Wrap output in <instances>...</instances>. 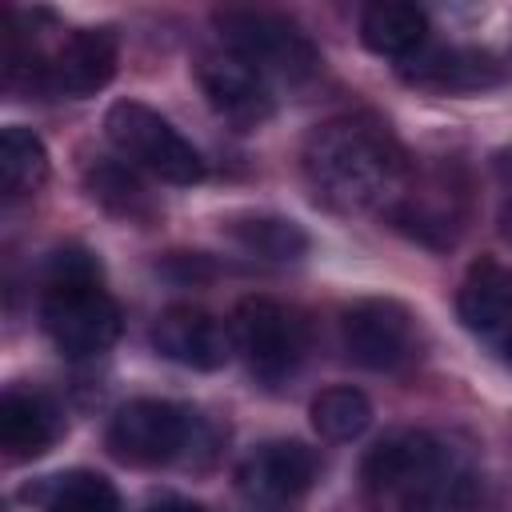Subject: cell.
Instances as JSON below:
<instances>
[{
  "mask_svg": "<svg viewBox=\"0 0 512 512\" xmlns=\"http://www.w3.org/2000/svg\"><path fill=\"white\" fill-rule=\"evenodd\" d=\"M372 424V404L360 388H324L312 400V428L324 440H356L364 428Z\"/></svg>",
  "mask_w": 512,
  "mask_h": 512,
  "instance_id": "cell-18",
  "label": "cell"
},
{
  "mask_svg": "<svg viewBox=\"0 0 512 512\" xmlns=\"http://www.w3.org/2000/svg\"><path fill=\"white\" fill-rule=\"evenodd\" d=\"M504 360H508V368H512V328L504 332Z\"/></svg>",
  "mask_w": 512,
  "mask_h": 512,
  "instance_id": "cell-24",
  "label": "cell"
},
{
  "mask_svg": "<svg viewBox=\"0 0 512 512\" xmlns=\"http://www.w3.org/2000/svg\"><path fill=\"white\" fill-rule=\"evenodd\" d=\"M216 28L236 60L256 68L260 76H284V80H304L316 72L320 56L312 40L288 24L284 16L272 12H252V8H228L216 16Z\"/></svg>",
  "mask_w": 512,
  "mask_h": 512,
  "instance_id": "cell-5",
  "label": "cell"
},
{
  "mask_svg": "<svg viewBox=\"0 0 512 512\" xmlns=\"http://www.w3.org/2000/svg\"><path fill=\"white\" fill-rule=\"evenodd\" d=\"M196 80H200L208 104L240 128H256L272 116V92H268L264 76L256 68H248L244 60H236L232 52L228 56H204L196 64Z\"/></svg>",
  "mask_w": 512,
  "mask_h": 512,
  "instance_id": "cell-11",
  "label": "cell"
},
{
  "mask_svg": "<svg viewBox=\"0 0 512 512\" xmlns=\"http://www.w3.org/2000/svg\"><path fill=\"white\" fill-rule=\"evenodd\" d=\"M116 72V36L108 28H76L44 64V84L64 96H92Z\"/></svg>",
  "mask_w": 512,
  "mask_h": 512,
  "instance_id": "cell-12",
  "label": "cell"
},
{
  "mask_svg": "<svg viewBox=\"0 0 512 512\" xmlns=\"http://www.w3.org/2000/svg\"><path fill=\"white\" fill-rule=\"evenodd\" d=\"M88 188L100 204L116 208V212H136V204L144 200V188L116 164H100L92 176H88Z\"/></svg>",
  "mask_w": 512,
  "mask_h": 512,
  "instance_id": "cell-21",
  "label": "cell"
},
{
  "mask_svg": "<svg viewBox=\"0 0 512 512\" xmlns=\"http://www.w3.org/2000/svg\"><path fill=\"white\" fill-rule=\"evenodd\" d=\"M44 512H120V496L100 472H68L52 480Z\"/></svg>",
  "mask_w": 512,
  "mask_h": 512,
  "instance_id": "cell-20",
  "label": "cell"
},
{
  "mask_svg": "<svg viewBox=\"0 0 512 512\" xmlns=\"http://www.w3.org/2000/svg\"><path fill=\"white\" fill-rule=\"evenodd\" d=\"M500 236L512 244V176L504 184V200H500Z\"/></svg>",
  "mask_w": 512,
  "mask_h": 512,
  "instance_id": "cell-22",
  "label": "cell"
},
{
  "mask_svg": "<svg viewBox=\"0 0 512 512\" xmlns=\"http://www.w3.org/2000/svg\"><path fill=\"white\" fill-rule=\"evenodd\" d=\"M344 352L372 372H392L412 356V316L396 300H360L340 320Z\"/></svg>",
  "mask_w": 512,
  "mask_h": 512,
  "instance_id": "cell-8",
  "label": "cell"
},
{
  "mask_svg": "<svg viewBox=\"0 0 512 512\" xmlns=\"http://www.w3.org/2000/svg\"><path fill=\"white\" fill-rule=\"evenodd\" d=\"M192 412L172 400H128L108 424V448L128 464H168L192 444Z\"/></svg>",
  "mask_w": 512,
  "mask_h": 512,
  "instance_id": "cell-7",
  "label": "cell"
},
{
  "mask_svg": "<svg viewBox=\"0 0 512 512\" xmlns=\"http://www.w3.org/2000/svg\"><path fill=\"white\" fill-rule=\"evenodd\" d=\"M456 312H460L464 328H472L480 336L508 332L512 328V268L500 260L472 264L460 284Z\"/></svg>",
  "mask_w": 512,
  "mask_h": 512,
  "instance_id": "cell-13",
  "label": "cell"
},
{
  "mask_svg": "<svg viewBox=\"0 0 512 512\" xmlns=\"http://www.w3.org/2000/svg\"><path fill=\"white\" fill-rule=\"evenodd\" d=\"M228 232H232V240H240L248 252L264 256V260H300L308 252L304 228L284 216H248V220H236Z\"/></svg>",
  "mask_w": 512,
  "mask_h": 512,
  "instance_id": "cell-19",
  "label": "cell"
},
{
  "mask_svg": "<svg viewBox=\"0 0 512 512\" xmlns=\"http://www.w3.org/2000/svg\"><path fill=\"white\" fill-rule=\"evenodd\" d=\"M316 476V452L300 440H268L256 444L240 468H236V488L252 504H284L300 496Z\"/></svg>",
  "mask_w": 512,
  "mask_h": 512,
  "instance_id": "cell-9",
  "label": "cell"
},
{
  "mask_svg": "<svg viewBox=\"0 0 512 512\" xmlns=\"http://www.w3.org/2000/svg\"><path fill=\"white\" fill-rule=\"evenodd\" d=\"M48 180V152L36 132L8 124L0 132V188L4 196H28Z\"/></svg>",
  "mask_w": 512,
  "mask_h": 512,
  "instance_id": "cell-16",
  "label": "cell"
},
{
  "mask_svg": "<svg viewBox=\"0 0 512 512\" xmlns=\"http://www.w3.org/2000/svg\"><path fill=\"white\" fill-rule=\"evenodd\" d=\"M424 36H428V16L404 0L368 4L360 16V40L376 56H396V60L412 56V52H420Z\"/></svg>",
  "mask_w": 512,
  "mask_h": 512,
  "instance_id": "cell-14",
  "label": "cell"
},
{
  "mask_svg": "<svg viewBox=\"0 0 512 512\" xmlns=\"http://www.w3.org/2000/svg\"><path fill=\"white\" fill-rule=\"evenodd\" d=\"M56 440V412L28 392H8L0 400V444L12 460L44 456Z\"/></svg>",
  "mask_w": 512,
  "mask_h": 512,
  "instance_id": "cell-15",
  "label": "cell"
},
{
  "mask_svg": "<svg viewBox=\"0 0 512 512\" xmlns=\"http://www.w3.org/2000/svg\"><path fill=\"white\" fill-rule=\"evenodd\" d=\"M412 80L420 84H432V88H448V92H472V88H484V84H496L500 80V68L488 52H476V48H448V52H432L416 72Z\"/></svg>",
  "mask_w": 512,
  "mask_h": 512,
  "instance_id": "cell-17",
  "label": "cell"
},
{
  "mask_svg": "<svg viewBox=\"0 0 512 512\" xmlns=\"http://www.w3.org/2000/svg\"><path fill=\"white\" fill-rule=\"evenodd\" d=\"M152 344L160 356H168L172 364L196 368V372H216L228 364L236 340L232 328L224 320H216L204 308H168L156 324H152Z\"/></svg>",
  "mask_w": 512,
  "mask_h": 512,
  "instance_id": "cell-10",
  "label": "cell"
},
{
  "mask_svg": "<svg viewBox=\"0 0 512 512\" xmlns=\"http://www.w3.org/2000/svg\"><path fill=\"white\" fill-rule=\"evenodd\" d=\"M40 320L64 356H96L120 336V308L100 288L88 252H56L44 276Z\"/></svg>",
  "mask_w": 512,
  "mask_h": 512,
  "instance_id": "cell-2",
  "label": "cell"
},
{
  "mask_svg": "<svg viewBox=\"0 0 512 512\" xmlns=\"http://www.w3.org/2000/svg\"><path fill=\"white\" fill-rule=\"evenodd\" d=\"M148 512H204V508H200V504H192V500H176V496H172V500L152 504Z\"/></svg>",
  "mask_w": 512,
  "mask_h": 512,
  "instance_id": "cell-23",
  "label": "cell"
},
{
  "mask_svg": "<svg viewBox=\"0 0 512 512\" xmlns=\"http://www.w3.org/2000/svg\"><path fill=\"white\" fill-rule=\"evenodd\" d=\"M108 140L140 168H148L152 176L168 180V184H196L204 176V160L200 152L148 104L140 100H116L104 116Z\"/></svg>",
  "mask_w": 512,
  "mask_h": 512,
  "instance_id": "cell-4",
  "label": "cell"
},
{
  "mask_svg": "<svg viewBox=\"0 0 512 512\" xmlns=\"http://www.w3.org/2000/svg\"><path fill=\"white\" fill-rule=\"evenodd\" d=\"M232 340L244 352L252 376H260L264 384L292 376L304 360V348H308L300 316L292 308H284L280 300H268V296H248L236 308Z\"/></svg>",
  "mask_w": 512,
  "mask_h": 512,
  "instance_id": "cell-6",
  "label": "cell"
},
{
  "mask_svg": "<svg viewBox=\"0 0 512 512\" xmlns=\"http://www.w3.org/2000/svg\"><path fill=\"white\" fill-rule=\"evenodd\" d=\"M304 172L316 196L340 212H364L396 200L408 176L396 140L380 124L356 116L328 120L312 132L304 148Z\"/></svg>",
  "mask_w": 512,
  "mask_h": 512,
  "instance_id": "cell-1",
  "label": "cell"
},
{
  "mask_svg": "<svg viewBox=\"0 0 512 512\" xmlns=\"http://www.w3.org/2000/svg\"><path fill=\"white\" fill-rule=\"evenodd\" d=\"M360 476L372 492L380 496H404V500H440L448 496L452 480V460L444 444L428 432H392L380 444L368 448Z\"/></svg>",
  "mask_w": 512,
  "mask_h": 512,
  "instance_id": "cell-3",
  "label": "cell"
}]
</instances>
